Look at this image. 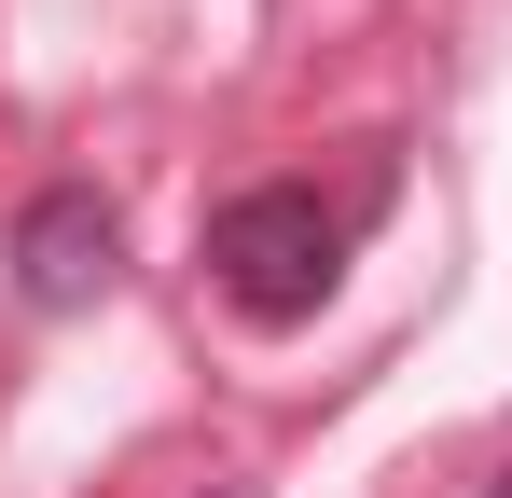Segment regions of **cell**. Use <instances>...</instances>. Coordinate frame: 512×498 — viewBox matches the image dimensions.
<instances>
[{
    "mask_svg": "<svg viewBox=\"0 0 512 498\" xmlns=\"http://www.w3.org/2000/svg\"><path fill=\"white\" fill-rule=\"evenodd\" d=\"M208 277H222V305L263 332L319 319L346 277V208H319L305 180H250V194H222L208 208Z\"/></svg>",
    "mask_w": 512,
    "mask_h": 498,
    "instance_id": "cell-1",
    "label": "cell"
},
{
    "mask_svg": "<svg viewBox=\"0 0 512 498\" xmlns=\"http://www.w3.org/2000/svg\"><path fill=\"white\" fill-rule=\"evenodd\" d=\"M111 277H125V222H111V194L56 180V194H28V208H14V291H28L42 319L97 305Z\"/></svg>",
    "mask_w": 512,
    "mask_h": 498,
    "instance_id": "cell-2",
    "label": "cell"
},
{
    "mask_svg": "<svg viewBox=\"0 0 512 498\" xmlns=\"http://www.w3.org/2000/svg\"><path fill=\"white\" fill-rule=\"evenodd\" d=\"M485 498H512V471H499V485H485Z\"/></svg>",
    "mask_w": 512,
    "mask_h": 498,
    "instance_id": "cell-3",
    "label": "cell"
}]
</instances>
